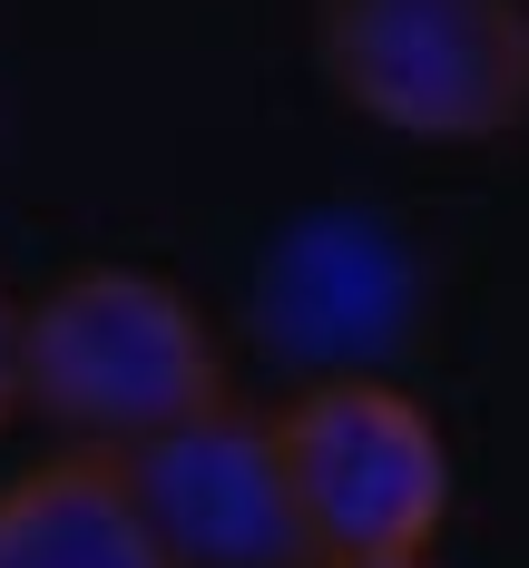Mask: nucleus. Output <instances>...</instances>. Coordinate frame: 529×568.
<instances>
[{
  "mask_svg": "<svg viewBox=\"0 0 529 568\" xmlns=\"http://www.w3.org/2000/svg\"><path fill=\"white\" fill-rule=\"evenodd\" d=\"M206 402H226V353L167 275L79 265L20 304V412L59 422L79 452H128Z\"/></svg>",
  "mask_w": 529,
  "mask_h": 568,
  "instance_id": "obj_1",
  "label": "nucleus"
},
{
  "mask_svg": "<svg viewBox=\"0 0 529 568\" xmlns=\"http://www.w3.org/2000/svg\"><path fill=\"white\" fill-rule=\"evenodd\" d=\"M334 99L421 148H490L529 118V0H314Z\"/></svg>",
  "mask_w": 529,
  "mask_h": 568,
  "instance_id": "obj_2",
  "label": "nucleus"
},
{
  "mask_svg": "<svg viewBox=\"0 0 529 568\" xmlns=\"http://www.w3.org/2000/svg\"><path fill=\"white\" fill-rule=\"evenodd\" d=\"M275 422L314 559H411L451 519V442L393 373H314Z\"/></svg>",
  "mask_w": 529,
  "mask_h": 568,
  "instance_id": "obj_3",
  "label": "nucleus"
},
{
  "mask_svg": "<svg viewBox=\"0 0 529 568\" xmlns=\"http://www.w3.org/2000/svg\"><path fill=\"white\" fill-rule=\"evenodd\" d=\"M118 470H128V500L147 519L157 568H314L265 412L206 402L167 432L128 442Z\"/></svg>",
  "mask_w": 529,
  "mask_h": 568,
  "instance_id": "obj_4",
  "label": "nucleus"
},
{
  "mask_svg": "<svg viewBox=\"0 0 529 568\" xmlns=\"http://www.w3.org/2000/svg\"><path fill=\"white\" fill-rule=\"evenodd\" d=\"M421 334V265L373 216H304L255 265V343L314 373H383Z\"/></svg>",
  "mask_w": 529,
  "mask_h": 568,
  "instance_id": "obj_5",
  "label": "nucleus"
},
{
  "mask_svg": "<svg viewBox=\"0 0 529 568\" xmlns=\"http://www.w3.org/2000/svg\"><path fill=\"white\" fill-rule=\"evenodd\" d=\"M0 568H157L118 452L30 460L0 490Z\"/></svg>",
  "mask_w": 529,
  "mask_h": 568,
  "instance_id": "obj_6",
  "label": "nucleus"
},
{
  "mask_svg": "<svg viewBox=\"0 0 529 568\" xmlns=\"http://www.w3.org/2000/svg\"><path fill=\"white\" fill-rule=\"evenodd\" d=\"M20 412V304L0 294V422Z\"/></svg>",
  "mask_w": 529,
  "mask_h": 568,
  "instance_id": "obj_7",
  "label": "nucleus"
},
{
  "mask_svg": "<svg viewBox=\"0 0 529 568\" xmlns=\"http://www.w3.org/2000/svg\"><path fill=\"white\" fill-rule=\"evenodd\" d=\"M314 568H431V549H411V559H314Z\"/></svg>",
  "mask_w": 529,
  "mask_h": 568,
  "instance_id": "obj_8",
  "label": "nucleus"
}]
</instances>
